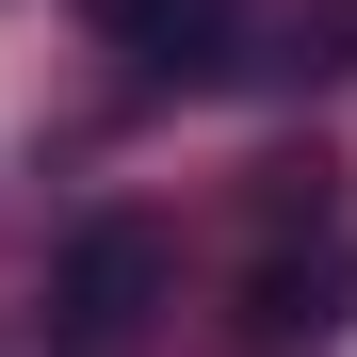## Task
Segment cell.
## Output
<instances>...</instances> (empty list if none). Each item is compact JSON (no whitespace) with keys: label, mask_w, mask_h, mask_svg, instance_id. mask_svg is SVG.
Instances as JSON below:
<instances>
[{"label":"cell","mask_w":357,"mask_h":357,"mask_svg":"<svg viewBox=\"0 0 357 357\" xmlns=\"http://www.w3.org/2000/svg\"><path fill=\"white\" fill-rule=\"evenodd\" d=\"M162 292H178V244H162L146 211H98L82 244L49 260V341H66V357H114V341L162 309Z\"/></svg>","instance_id":"obj_1"},{"label":"cell","mask_w":357,"mask_h":357,"mask_svg":"<svg viewBox=\"0 0 357 357\" xmlns=\"http://www.w3.org/2000/svg\"><path fill=\"white\" fill-rule=\"evenodd\" d=\"M341 309H357V244H325V260H260L244 276V357H325L341 341Z\"/></svg>","instance_id":"obj_2"},{"label":"cell","mask_w":357,"mask_h":357,"mask_svg":"<svg viewBox=\"0 0 357 357\" xmlns=\"http://www.w3.org/2000/svg\"><path fill=\"white\" fill-rule=\"evenodd\" d=\"M82 17L130 49V66H162V82H211V66H227V33H244L227 0H82Z\"/></svg>","instance_id":"obj_3"},{"label":"cell","mask_w":357,"mask_h":357,"mask_svg":"<svg viewBox=\"0 0 357 357\" xmlns=\"http://www.w3.org/2000/svg\"><path fill=\"white\" fill-rule=\"evenodd\" d=\"M276 82H357V0H276Z\"/></svg>","instance_id":"obj_4"}]
</instances>
